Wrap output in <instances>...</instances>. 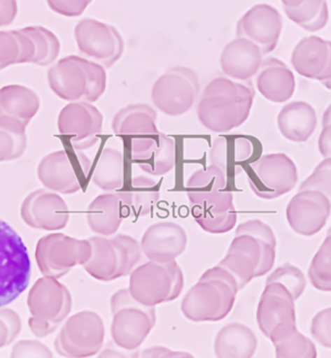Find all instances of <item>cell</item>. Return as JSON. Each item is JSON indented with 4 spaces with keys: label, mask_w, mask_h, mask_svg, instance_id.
<instances>
[{
    "label": "cell",
    "mask_w": 331,
    "mask_h": 358,
    "mask_svg": "<svg viewBox=\"0 0 331 358\" xmlns=\"http://www.w3.org/2000/svg\"><path fill=\"white\" fill-rule=\"evenodd\" d=\"M239 288L235 278L223 267L209 268L181 301L185 319L195 323L219 322L231 313Z\"/></svg>",
    "instance_id": "6da1fadb"
},
{
    "label": "cell",
    "mask_w": 331,
    "mask_h": 358,
    "mask_svg": "<svg viewBox=\"0 0 331 358\" xmlns=\"http://www.w3.org/2000/svg\"><path fill=\"white\" fill-rule=\"evenodd\" d=\"M48 81L52 92L62 100L92 104L106 90L107 73L102 65L73 55L48 69Z\"/></svg>",
    "instance_id": "7a4b0ae2"
},
{
    "label": "cell",
    "mask_w": 331,
    "mask_h": 358,
    "mask_svg": "<svg viewBox=\"0 0 331 358\" xmlns=\"http://www.w3.org/2000/svg\"><path fill=\"white\" fill-rule=\"evenodd\" d=\"M33 334L43 338L56 331L73 307V298L66 286L50 277H42L29 290L27 301Z\"/></svg>",
    "instance_id": "3957f363"
},
{
    "label": "cell",
    "mask_w": 331,
    "mask_h": 358,
    "mask_svg": "<svg viewBox=\"0 0 331 358\" xmlns=\"http://www.w3.org/2000/svg\"><path fill=\"white\" fill-rule=\"evenodd\" d=\"M111 309L113 342L125 350H138L155 327V307L140 304L132 298L128 288H123L111 296Z\"/></svg>",
    "instance_id": "277c9868"
},
{
    "label": "cell",
    "mask_w": 331,
    "mask_h": 358,
    "mask_svg": "<svg viewBox=\"0 0 331 358\" xmlns=\"http://www.w3.org/2000/svg\"><path fill=\"white\" fill-rule=\"evenodd\" d=\"M183 285V269L176 261L167 264L148 261L132 271L128 290L136 302L144 306L155 307L176 300Z\"/></svg>",
    "instance_id": "5b68a950"
},
{
    "label": "cell",
    "mask_w": 331,
    "mask_h": 358,
    "mask_svg": "<svg viewBox=\"0 0 331 358\" xmlns=\"http://www.w3.org/2000/svg\"><path fill=\"white\" fill-rule=\"evenodd\" d=\"M31 265L20 236L0 219V308L16 301L29 286Z\"/></svg>",
    "instance_id": "8992f818"
},
{
    "label": "cell",
    "mask_w": 331,
    "mask_h": 358,
    "mask_svg": "<svg viewBox=\"0 0 331 358\" xmlns=\"http://www.w3.org/2000/svg\"><path fill=\"white\" fill-rule=\"evenodd\" d=\"M92 256L88 239H77L64 234L44 236L36 246L35 258L43 277L60 279L78 265L83 266Z\"/></svg>",
    "instance_id": "52a82bcc"
},
{
    "label": "cell",
    "mask_w": 331,
    "mask_h": 358,
    "mask_svg": "<svg viewBox=\"0 0 331 358\" xmlns=\"http://www.w3.org/2000/svg\"><path fill=\"white\" fill-rule=\"evenodd\" d=\"M200 96V83L193 69L175 66L168 69L153 84L151 100L155 106L169 117L189 113Z\"/></svg>",
    "instance_id": "ba28073f"
},
{
    "label": "cell",
    "mask_w": 331,
    "mask_h": 358,
    "mask_svg": "<svg viewBox=\"0 0 331 358\" xmlns=\"http://www.w3.org/2000/svg\"><path fill=\"white\" fill-rule=\"evenodd\" d=\"M105 326L94 311L84 310L67 319L55 340V350L64 358H88L100 352Z\"/></svg>",
    "instance_id": "9c48e42d"
},
{
    "label": "cell",
    "mask_w": 331,
    "mask_h": 358,
    "mask_svg": "<svg viewBox=\"0 0 331 358\" xmlns=\"http://www.w3.org/2000/svg\"><path fill=\"white\" fill-rule=\"evenodd\" d=\"M90 169V159L81 151L59 150L41 159L37 173L40 182L46 189L69 195L77 193L83 187Z\"/></svg>",
    "instance_id": "30bf717a"
},
{
    "label": "cell",
    "mask_w": 331,
    "mask_h": 358,
    "mask_svg": "<svg viewBox=\"0 0 331 358\" xmlns=\"http://www.w3.org/2000/svg\"><path fill=\"white\" fill-rule=\"evenodd\" d=\"M248 178L251 189L257 197L276 199L295 189L298 182V169L294 161L284 153H271L251 164Z\"/></svg>",
    "instance_id": "8fae6325"
},
{
    "label": "cell",
    "mask_w": 331,
    "mask_h": 358,
    "mask_svg": "<svg viewBox=\"0 0 331 358\" xmlns=\"http://www.w3.org/2000/svg\"><path fill=\"white\" fill-rule=\"evenodd\" d=\"M73 33L81 56L105 69L113 67L123 56L125 43L113 25L85 18L78 22Z\"/></svg>",
    "instance_id": "7c38bea8"
},
{
    "label": "cell",
    "mask_w": 331,
    "mask_h": 358,
    "mask_svg": "<svg viewBox=\"0 0 331 358\" xmlns=\"http://www.w3.org/2000/svg\"><path fill=\"white\" fill-rule=\"evenodd\" d=\"M157 120V110L144 103L127 105L113 115L111 127L117 136L129 140L132 161L144 157L159 141Z\"/></svg>",
    "instance_id": "4fadbf2b"
},
{
    "label": "cell",
    "mask_w": 331,
    "mask_h": 358,
    "mask_svg": "<svg viewBox=\"0 0 331 358\" xmlns=\"http://www.w3.org/2000/svg\"><path fill=\"white\" fill-rule=\"evenodd\" d=\"M295 303L292 294L281 284H265L257 308V323L272 343L297 329Z\"/></svg>",
    "instance_id": "5bb4252c"
},
{
    "label": "cell",
    "mask_w": 331,
    "mask_h": 358,
    "mask_svg": "<svg viewBox=\"0 0 331 358\" xmlns=\"http://www.w3.org/2000/svg\"><path fill=\"white\" fill-rule=\"evenodd\" d=\"M103 115L92 103L71 102L59 113L58 129L69 138L75 150L84 151L94 147L100 140Z\"/></svg>",
    "instance_id": "9a60e30c"
},
{
    "label": "cell",
    "mask_w": 331,
    "mask_h": 358,
    "mask_svg": "<svg viewBox=\"0 0 331 358\" xmlns=\"http://www.w3.org/2000/svg\"><path fill=\"white\" fill-rule=\"evenodd\" d=\"M254 98L237 99L223 94L200 96L196 107L198 121L206 129L225 134L246 123Z\"/></svg>",
    "instance_id": "2e32d148"
},
{
    "label": "cell",
    "mask_w": 331,
    "mask_h": 358,
    "mask_svg": "<svg viewBox=\"0 0 331 358\" xmlns=\"http://www.w3.org/2000/svg\"><path fill=\"white\" fill-rule=\"evenodd\" d=\"M88 241L92 244V256L83 268L90 277L111 282L129 275L134 271L127 250L115 237L94 236Z\"/></svg>",
    "instance_id": "e0dca14e"
},
{
    "label": "cell",
    "mask_w": 331,
    "mask_h": 358,
    "mask_svg": "<svg viewBox=\"0 0 331 358\" xmlns=\"http://www.w3.org/2000/svg\"><path fill=\"white\" fill-rule=\"evenodd\" d=\"M331 203L321 192L299 191L286 206V219L295 233L311 237L319 233L328 222Z\"/></svg>",
    "instance_id": "ac0fdd59"
},
{
    "label": "cell",
    "mask_w": 331,
    "mask_h": 358,
    "mask_svg": "<svg viewBox=\"0 0 331 358\" xmlns=\"http://www.w3.org/2000/svg\"><path fill=\"white\" fill-rule=\"evenodd\" d=\"M283 20L277 8L267 3L255 4L236 27V38H246L259 46L263 56L277 48Z\"/></svg>",
    "instance_id": "d6986e66"
},
{
    "label": "cell",
    "mask_w": 331,
    "mask_h": 358,
    "mask_svg": "<svg viewBox=\"0 0 331 358\" xmlns=\"http://www.w3.org/2000/svg\"><path fill=\"white\" fill-rule=\"evenodd\" d=\"M20 213L25 224L42 231L63 229L69 221L66 202L50 189H37L29 194L23 200Z\"/></svg>",
    "instance_id": "ffe728a7"
},
{
    "label": "cell",
    "mask_w": 331,
    "mask_h": 358,
    "mask_svg": "<svg viewBox=\"0 0 331 358\" xmlns=\"http://www.w3.org/2000/svg\"><path fill=\"white\" fill-rule=\"evenodd\" d=\"M188 235L185 229L172 221L150 225L141 240L143 255L151 262L167 264L185 252Z\"/></svg>",
    "instance_id": "44dd1931"
},
{
    "label": "cell",
    "mask_w": 331,
    "mask_h": 358,
    "mask_svg": "<svg viewBox=\"0 0 331 358\" xmlns=\"http://www.w3.org/2000/svg\"><path fill=\"white\" fill-rule=\"evenodd\" d=\"M130 210V196L126 191L107 192L94 198L87 208L88 227L98 236L113 237Z\"/></svg>",
    "instance_id": "7402d4cb"
},
{
    "label": "cell",
    "mask_w": 331,
    "mask_h": 358,
    "mask_svg": "<svg viewBox=\"0 0 331 358\" xmlns=\"http://www.w3.org/2000/svg\"><path fill=\"white\" fill-rule=\"evenodd\" d=\"M262 58V52L254 42L246 38H236L221 52V71L235 81H251L258 73Z\"/></svg>",
    "instance_id": "603a6c76"
},
{
    "label": "cell",
    "mask_w": 331,
    "mask_h": 358,
    "mask_svg": "<svg viewBox=\"0 0 331 358\" xmlns=\"http://www.w3.org/2000/svg\"><path fill=\"white\" fill-rule=\"evenodd\" d=\"M256 77V87L269 102H288L296 90V79L290 67L279 59L269 57L261 63Z\"/></svg>",
    "instance_id": "cb8c5ba5"
},
{
    "label": "cell",
    "mask_w": 331,
    "mask_h": 358,
    "mask_svg": "<svg viewBox=\"0 0 331 358\" xmlns=\"http://www.w3.org/2000/svg\"><path fill=\"white\" fill-rule=\"evenodd\" d=\"M256 144L252 138L244 136L217 138L209 152L211 165L216 166L225 174L237 176L256 155Z\"/></svg>",
    "instance_id": "d4e9b609"
},
{
    "label": "cell",
    "mask_w": 331,
    "mask_h": 358,
    "mask_svg": "<svg viewBox=\"0 0 331 358\" xmlns=\"http://www.w3.org/2000/svg\"><path fill=\"white\" fill-rule=\"evenodd\" d=\"M330 54L331 41L309 36L297 44L290 61L299 75L319 81L330 62Z\"/></svg>",
    "instance_id": "484cf974"
},
{
    "label": "cell",
    "mask_w": 331,
    "mask_h": 358,
    "mask_svg": "<svg viewBox=\"0 0 331 358\" xmlns=\"http://www.w3.org/2000/svg\"><path fill=\"white\" fill-rule=\"evenodd\" d=\"M315 108L303 101L288 103L280 110L277 125L280 134L294 143H304L311 138L317 128Z\"/></svg>",
    "instance_id": "4316f807"
},
{
    "label": "cell",
    "mask_w": 331,
    "mask_h": 358,
    "mask_svg": "<svg viewBox=\"0 0 331 358\" xmlns=\"http://www.w3.org/2000/svg\"><path fill=\"white\" fill-rule=\"evenodd\" d=\"M193 212L196 222L206 233H227L237 223L233 193L227 189L216 199L194 206Z\"/></svg>",
    "instance_id": "83f0119b"
},
{
    "label": "cell",
    "mask_w": 331,
    "mask_h": 358,
    "mask_svg": "<svg viewBox=\"0 0 331 358\" xmlns=\"http://www.w3.org/2000/svg\"><path fill=\"white\" fill-rule=\"evenodd\" d=\"M257 347L256 334L240 323L227 324L221 328L214 341L216 358H253Z\"/></svg>",
    "instance_id": "f1b7e54d"
},
{
    "label": "cell",
    "mask_w": 331,
    "mask_h": 358,
    "mask_svg": "<svg viewBox=\"0 0 331 358\" xmlns=\"http://www.w3.org/2000/svg\"><path fill=\"white\" fill-rule=\"evenodd\" d=\"M39 108V96L31 88L17 84L0 88V117H13L27 126Z\"/></svg>",
    "instance_id": "f546056e"
},
{
    "label": "cell",
    "mask_w": 331,
    "mask_h": 358,
    "mask_svg": "<svg viewBox=\"0 0 331 358\" xmlns=\"http://www.w3.org/2000/svg\"><path fill=\"white\" fill-rule=\"evenodd\" d=\"M227 176L214 165L196 170L188 179L185 189L188 199L194 206L212 201L225 191Z\"/></svg>",
    "instance_id": "4dcf8cb0"
},
{
    "label": "cell",
    "mask_w": 331,
    "mask_h": 358,
    "mask_svg": "<svg viewBox=\"0 0 331 358\" xmlns=\"http://www.w3.org/2000/svg\"><path fill=\"white\" fill-rule=\"evenodd\" d=\"M92 179V182L103 191L121 189L125 180V159L121 151L105 148L97 161Z\"/></svg>",
    "instance_id": "1f68e13d"
},
{
    "label": "cell",
    "mask_w": 331,
    "mask_h": 358,
    "mask_svg": "<svg viewBox=\"0 0 331 358\" xmlns=\"http://www.w3.org/2000/svg\"><path fill=\"white\" fill-rule=\"evenodd\" d=\"M35 50L21 29L0 31V71L15 64L31 63Z\"/></svg>",
    "instance_id": "d6a6232c"
},
{
    "label": "cell",
    "mask_w": 331,
    "mask_h": 358,
    "mask_svg": "<svg viewBox=\"0 0 331 358\" xmlns=\"http://www.w3.org/2000/svg\"><path fill=\"white\" fill-rule=\"evenodd\" d=\"M136 163L149 176H162L168 174L176 164L175 141L161 132L157 144Z\"/></svg>",
    "instance_id": "836d02e7"
},
{
    "label": "cell",
    "mask_w": 331,
    "mask_h": 358,
    "mask_svg": "<svg viewBox=\"0 0 331 358\" xmlns=\"http://www.w3.org/2000/svg\"><path fill=\"white\" fill-rule=\"evenodd\" d=\"M27 125L13 117H0V163L22 157L27 146Z\"/></svg>",
    "instance_id": "e575fe53"
},
{
    "label": "cell",
    "mask_w": 331,
    "mask_h": 358,
    "mask_svg": "<svg viewBox=\"0 0 331 358\" xmlns=\"http://www.w3.org/2000/svg\"><path fill=\"white\" fill-rule=\"evenodd\" d=\"M284 12L290 20L311 33L323 29L330 19L326 0H304L296 8H284Z\"/></svg>",
    "instance_id": "d590c367"
},
{
    "label": "cell",
    "mask_w": 331,
    "mask_h": 358,
    "mask_svg": "<svg viewBox=\"0 0 331 358\" xmlns=\"http://www.w3.org/2000/svg\"><path fill=\"white\" fill-rule=\"evenodd\" d=\"M21 31L29 36L34 44V54L31 62L38 66H48L52 64L60 54L61 44L58 37L50 29L40 25L23 27Z\"/></svg>",
    "instance_id": "8d00e7d4"
},
{
    "label": "cell",
    "mask_w": 331,
    "mask_h": 358,
    "mask_svg": "<svg viewBox=\"0 0 331 358\" xmlns=\"http://www.w3.org/2000/svg\"><path fill=\"white\" fill-rule=\"evenodd\" d=\"M127 191L130 196V210L136 216L150 214L161 196L157 181L144 176H136L132 179Z\"/></svg>",
    "instance_id": "74e56055"
},
{
    "label": "cell",
    "mask_w": 331,
    "mask_h": 358,
    "mask_svg": "<svg viewBox=\"0 0 331 358\" xmlns=\"http://www.w3.org/2000/svg\"><path fill=\"white\" fill-rule=\"evenodd\" d=\"M276 358H317V347L298 329L273 343Z\"/></svg>",
    "instance_id": "f35d334b"
},
{
    "label": "cell",
    "mask_w": 331,
    "mask_h": 358,
    "mask_svg": "<svg viewBox=\"0 0 331 358\" xmlns=\"http://www.w3.org/2000/svg\"><path fill=\"white\" fill-rule=\"evenodd\" d=\"M309 278L316 289L331 292V235L325 238L311 260Z\"/></svg>",
    "instance_id": "ab89813d"
},
{
    "label": "cell",
    "mask_w": 331,
    "mask_h": 358,
    "mask_svg": "<svg viewBox=\"0 0 331 358\" xmlns=\"http://www.w3.org/2000/svg\"><path fill=\"white\" fill-rule=\"evenodd\" d=\"M269 283H279L283 285L292 294L295 301L298 300L302 296L305 288H307V279H305L304 273L300 268L288 262L284 263L283 265L276 268L267 277L265 284Z\"/></svg>",
    "instance_id": "60d3db41"
},
{
    "label": "cell",
    "mask_w": 331,
    "mask_h": 358,
    "mask_svg": "<svg viewBox=\"0 0 331 358\" xmlns=\"http://www.w3.org/2000/svg\"><path fill=\"white\" fill-rule=\"evenodd\" d=\"M217 265L227 269L235 278L239 290L244 289L256 278L257 265L244 255L227 252Z\"/></svg>",
    "instance_id": "b9f144b4"
},
{
    "label": "cell",
    "mask_w": 331,
    "mask_h": 358,
    "mask_svg": "<svg viewBox=\"0 0 331 358\" xmlns=\"http://www.w3.org/2000/svg\"><path fill=\"white\" fill-rule=\"evenodd\" d=\"M315 189L326 196L331 203V157L324 159L313 173L301 183L299 191Z\"/></svg>",
    "instance_id": "7bdbcfd3"
},
{
    "label": "cell",
    "mask_w": 331,
    "mask_h": 358,
    "mask_svg": "<svg viewBox=\"0 0 331 358\" xmlns=\"http://www.w3.org/2000/svg\"><path fill=\"white\" fill-rule=\"evenodd\" d=\"M22 323L16 311L0 308V349L12 344L21 332Z\"/></svg>",
    "instance_id": "ee69618b"
},
{
    "label": "cell",
    "mask_w": 331,
    "mask_h": 358,
    "mask_svg": "<svg viewBox=\"0 0 331 358\" xmlns=\"http://www.w3.org/2000/svg\"><path fill=\"white\" fill-rule=\"evenodd\" d=\"M240 235L252 236L259 241L271 244L275 248L277 246V238H276L273 229L259 219L248 220L238 225L235 231V236Z\"/></svg>",
    "instance_id": "f6af8a7d"
},
{
    "label": "cell",
    "mask_w": 331,
    "mask_h": 358,
    "mask_svg": "<svg viewBox=\"0 0 331 358\" xmlns=\"http://www.w3.org/2000/svg\"><path fill=\"white\" fill-rule=\"evenodd\" d=\"M227 252H230V254H241L248 257L257 265V268H258L261 259V243L259 240L252 237V236H235L233 241L230 244Z\"/></svg>",
    "instance_id": "bcb514c9"
},
{
    "label": "cell",
    "mask_w": 331,
    "mask_h": 358,
    "mask_svg": "<svg viewBox=\"0 0 331 358\" xmlns=\"http://www.w3.org/2000/svg\"><path fill=\"white\" fill-rule=\"evenodd\" d=\"M311 334L318 344L331 349V307L319 311L313 317Z\"/></svg>",
    "instance_id": "7dc6e473"
},
{
    "label": "cell",
    "mask_w": 331,
    "mask_h": 358,
    "mask_svg": "<svg viewBox=\"0 0 331 358\" xmlns=\"http://www.w3.org/2000/svg\"><path fill=\"white\" fill-rule=\"evenodd\" d=\"M10 358H54L52 351L39 341L21 340L14 345Z\"/></svg>",
    "instance_id": "c3c4849f"
},
{
    "label": "cell",
    "mask_w": 331,
    "mask_h": 358,
    "mask_svg": "<svg viewBox=\"0 0 331 358\" xmlns=\"http://www.w3.org/2000/svg\"><path fill=\"white\" fill-rule=\"evenodd\" d=\"M94 0H46L52 12L65 17H78L83 14Z\"/></svg>",
    "instance_id": "681fc988"
},
{
    "label": "cell",
    "mask_w": 331,
    "mask_h": 358,
    "mask_svg": "<svg viewBox=\"0 0 331 358\" xmlns=\"http://www.w3.org/2000/svg\"><path fill=\"white\" fill-rule=\"evenodd\" d=\"M113 237H115L127 250L132 268L134 269L138 267L141 261H142L143 256H144L140 242L132 236L126 235V234H115Z\"/></svg>",
    "instance_id": "f907efd6"
},
{
    "label": "cell",
    "mask_w": 331,
    "mask_h": 358,
    "mask_svg": "<svg viewBox=\"0 0 331 358\" xmlns=\"http://www.w3.org/2000/svg\"><path fill=\"white\" fill-rule=\"evenodd\" d=\"M261 259L257 268L256 278L267 275L274 267L276 261V248L271 244L261 242Z\"/></svg>",
    "instance_id": "816d5d0a"
},
{
    "label": "cell",
    "mask_w": 331,
    "mask_h": 358,
    "mask_svg": "<svg viewBox=\"0 0 331 358\" xmlns=\"http://www.w3.org/2000/svg\"><path fill=\"white\" fill-rule=\"evenodd\" d=\"M140 358H195L193 355L183 351H172L163 346L151 347L145 349Z\"/></svg>",
    "instance_id": "f5cc1de1"
},
{
    "label": "cell",
    "mask_w": 331,
    "mask_h": 358,
    "mask_svg": "<svg viewBox=\"0 0 331 358\" xmlns=\"http://www.w3.org/2000/svg\"><path fill=\"white\" fill-rule=\"evenodd\" d=\"M17 14H18L17 0H0V27L12 24Z\"/></svg>",
    "instance_id": "db71d44e"
},
{
    "label": "cell",
    "mask_w": 331,
    "mask_h": 358,
    "mask_svg": "<svg viewBox=\"0 0 331 358\" xmlns=\"http://www.w3.org/2000/svg\"><path fill=\"white\" fill-rule=\"evenodd\" d=\"M139 350H125L120 348L113 342L108 343L97 358H140Z\"/></svg>",
    "instance_id": "11a10c76"
},
{
    "label": "cell",
    "mask_w": 331,
    "mask_h": 358,
    "mask_svg": "<svg viewBox=\"0 0 331 358\" xmlns=\"http://www.w3.org/2000/svg\"><path fill=\"white\" fill-rule=\"evenodd\" d=\"M318 148H319L320 155L324 159L331 157V125L325 126L322 129L318 140Z\"/></svg>",
    "instance_id": "9f6ffc18"
},
{
    "label": "cell",
    "mask_w": 331,
    "mask_h": 358,
    "mask_svg": "<svg viewBox=\"0 0 331 358\" xmlns=\"http://www.w3.org/2000/svg\"><path fill=\"white\" fill-rule=\"evenodd\" d=\"M328 125H331V104L324 111L323 117H322V126L325 127Z\"/></svg>",
    "instance_id": "6f0895ef"
},
{
    "label": "cell",
    "mask_w": 331,
    "mask_h": 358,
    "mask_svg": "<svg viewBox=\"0 0 331 358\" xmlns=\"http://www.w3.org/2000/svg\"><path fill=\"white\" fill-rule=\"evenodd\" d=\"M304 0H281L282 4L284 8H296L300 6Z\"/></svg>",
    "instance_id": "680465c9"
},
{
    "label": "cell",
    "mask_w": 331,
    "mask_h": 358,
    "mask_svg": "<svg viewBox=\"0 0 331 358\" xmlns=\"http://www.w3.org/2000/svg\"><path fill=\"white\" fill-rule=\"evenodd\" d=\"M328 235H331V225H330V229H328Z\"/></svg>",
    "instance_id": "91938a15"
}]
</instances>
